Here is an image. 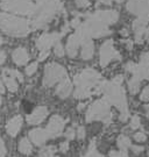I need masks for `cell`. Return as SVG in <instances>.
<instances>
[{"mask_svg": "<svg viewBox=\"0 0 149 157\" xmlns=\"http://www.w3.org/2000/svg\"><path fill=\"white\" fill-rule=\"evenodd\" d=\"M83 42L84 41L77 33L70 35L69 39H68V42H66V54H68V56L71 57V58H75L77 56L78 48L82 47Z\"/></svg>", "mask_w": 149, "mask_h": 157, "instance_id": "cell-13", "label": "cell"}, {"mask_svg": "<svg viewBox=\"0 0 149 157\" xmlns=\"http://www.w3.org/2000/svg\"><path fill=\"white\" fill-rule=\"evenodd\" d=\"M54 52H55V55L57 57L64 56L65 50H64V47H63V44L61 43V41H60V42H57V43L54 45Z\"/></svg>", "mask_w": 149, "mask_h": 157, "instance_id": "cell-27", "label": "cell"}, {"mask_svg": "<svg viewBox=\"0 0 149 157\" xmlns=\"http://www.w3.org/2000/svg\"><path fill=\"white\" fill-rule=\"evenodd\" d=\"M6 61V52L4 50H0V64H4Z\"/></svg>", "mask_w": 149, "mask_h": 157, "instance_id": "cell-41", "label": "cell"}, {"mask_svg": "<svg viewBox=\"0 0 149 157\" xmlns=\"http://www.w3.org/2000/svg\"><path fill=\"white\" fill-rule=\"evenodd\" d=\"M0 8L2 11L12 12L20 15L32 17L35 12V5L32 0H1Z\"/></svg>", "mask_w": 149, "mask_h": 157, "instance_id": "cell-6", "label": "cell"}, {"mask_svg": "<svg viewBox=\"0 0 149 157\" xmlns=\"http://www.w3.org/2000/svg\"><path fill=\"white\" fill-rule=\"evenodd\" d=\"M65 122V119H63L61 115L51 117V119H50L48 124H47V127H45V130H47L50 139H55L57 136L62 135Z\"/></svg>", "mask_w": 149, "mask_h": 157, "instance_id": "cell-12", "label": "cell"}, {"mask_svg": "<svg viewBox=\"0 0 149 157\" xmlns=\"http://www.w3.org/2000/svg\"><path fill=\"white\" fill-rule=\"evenodd\" d=\"M76 135H77V132L72 128V127H70V128L66 129L65 137L68 139V140H72V139H75V137H76Z\"/></svg>", "mask_w": 149, "mask_h": 157, "instance_id": "cell-33", "label": "cell"}, {"mask_svg": "<svg viewBox=\"0 0 149 157\" xmlns=\"http://www.w3.org/2000/svg\"><path fill=\"white\" fill-rule=\"evenodd\" d=\"M139 65L146 67V69L149 67V51H146L143 54H141L140 61H139Z\"/></svg>", "mask_w": 149, "mask_h": 157, "instance_id": "cell-26", "label": "cell"}, {"mask_svg": "<svg viewBox=\"0 0 149 157\" xmlns=\"http://www.w3.org/2000/svg\"><path fill=\"white\" fill-rule=\"evenodd\" d=\"M29 139L33 141L34 144H36V146H43L44 143H45V141L50 139L48 133H47V130L45 129H41V128H35V129H32L30 132H29Z\"/></svg>", "mask_w": 149, "mask_h": 157, "instance_id": "cell-16", "label": "cell"}, {"mask_svg": "<svg viewBox=\"0 0 149 157\" xmlns=\"http://www.w3.org/2000/svg\"><path fill=\"white\" fill-rule=\"evenodd\" d=\"M57 148L55 146H48L43 147L39 152V157H58L56 156Z\"/></svg>", "mask_w": 149, "mask_h": 157, "instance_id": "cell-24", "label": "cell"}, {"mask_svg": "<svg viewBox=\"0 0 149 157\" xmlns=\"http://www.w3.org/2000/svg\"><path fill=\"white\" fill-rule=\"evenodd\" d=\"M136 67H138V64L134 62H128L126 65H125V70L127 71V72H129L131 75H133V73L135 72V70H136Z\"/></svg>", "mask_w": 149, "mask_h": 157, "instance_id": "cell-32", "label": "cell"}, {"mask_svg": "<svg viewBox=\"0 0 149 157\" xmlns=\"http://www.w3.org/2000/svg\"><path fill=\"white\" fill-rule=\"evenodd\" d=\"M86 121L92 122V121H103L104 124H108L112 122V111H111V105L108 101L104 99H99L92 102L86 111Z\"/></svg>", "mask_w": 149, "mask_h": 157, "instance_id": "cell-5", "label": "cell"}, {"mask_svg": "<svg viewBox=\"0 0 149 157\" xmlns=\"http://www.w3.org/2000/svg\"><path fill=\"white\" fill-rule=\"evenodd\" d=\"M47 115H48V108L44 106H39L27 117V122L29 124H40L41 122H43Z\"/></svg>", "mask_w": 149, "mask_h": 157, "instance_id": "cell-15", "label": "cell"}, {"mask_svg": "<svg viewBox=\"0 0 149 157\" xmlns=\"http://www.w3.org/2000/svg\"><path fill=\"white\" fill-rule=\"evenodd\" d=\"M77 137L79 140H83L84 137H85V128L82 127V126L77 128Z\"/></svg>", "mask_w": 149, "mask_h": 157, "instance_id": "cell-37", "label": "cell"}, {"mask_svg": "<svg viewBox=\"0 0 149 157\" xmlns=\"http://www.w3.org/2000/svg\"><path fill=\"white\" fill-rule=\"evenodd\" d=\"M1 104H2V99H1V97H0V106H1Z\"/></svg>", "mask_w": 149, "mask_h": 157, "instance_id": "cell-47", "label": "cell"}, {"mask_svg": "<svg viewBox=\"0 0 149 157\" xmlns=\"http://www.w3.org/2000/svg\"><path fill=\"white\" fill-rule=\"evenodd\" d=\"M68 77V73L64 67L55 62L47 64L44 67L43 85L45 87H51L57 83H61L63 79Z\"/></svg>", "mask_w": 149, "mask_h": 157, "instance_id": "cell-7", "label": "cell"}, {"mask_svg": "<svg viewBox=\"0 0 149 157\" xmlns=\"http://www.w3.org/2000/svg\"><path fill=\"white\" fill-rule=\"evenodd\" d=\"M84 157H104L98 150H97V148H96V140H92L90 142L88 151H86V154H85Z\"/></svg>", "mask_w": 149, "mask_h": 157, "instance_id": "cell-25", "label": "cell"}, {"mask_svg": "<svg viewBox=\"0 0 149 157\" xmlns=\"http://www.w3.org/2000/svg\"><path fill=\"white\" fill-rule=\"evenodd\" d=\"M76 91H75V98L77 99H86L93 94H98L103 92V85L104 82L98 71L94 69H84L79 73H77L73 78Z\"/></svg>", "mask_w": 149, "mask_h": 157, "instance_id": "cell-1", "label": "cell"}, {"mask_svg": "<svg viewBox=\"0 0 149 157\" xmlns=\"http://www.w3.org/2000/svg\"><path fill=\"white\" fill-rule=\"evenodd\" d=\"M60 150L62 152H66L69 150V142L65 141V142H62L61 144H60Z\"/></svg>", "mask_w": 149, "mask_h": 157, "instance_id": "cell-39", "label": "cell"}, {"mask_svg": "<svg viewBox=\"0 0 149 157\" xmlns=\"http://www.w3.org/2000/svg\"><path fill=\"white\" fill-rule=\"evenodd\" d=\"M100 4H104V5H111L112 2H121L124 0H98Z\"/></svg>", "mask_w": 149, "mask_h": 157, "instance_id": "cell-40", "label": "cell"}, {"mask_svg": "<svg viewBox=\"0 0 149 157\" xmlns=\"http://www.w3.org/2000/svg\"><path fill=\"white\" fill-rule=\"evenodd\" d=\"M32 150H33V148H32V144H30L29 140L27 137H22L20 142H19V151L23 154V155H29L32 152Z\"/></svg>", "mask_w": 149, "mask_h": 157, "instance_id": "cell-22", "label": "cell"}, {"mask_svg": "<svg viewBox=\"0 0 149 157\" xmlns=\"http://www.w3.org/2000/svg\"><path fill=\"white\" fill-rule=\"evenodd\" d=\"M6 155V147L4 140L0 137V157H5Z\"/></svg>", "mask_w": 149, "mask_h": 157, "instance_id": "cell-36", "label": "cell"}, {"mask_svg": "<svg viewBox=\"0 0 149 157\" xmlns=\"http://www.w3.org/2000/svg\"><path fill=\"white\" fill-rule=\"evenodd\" d=\"M12 59L17 65H25L29 61V54L26 48L19 47L12 54Z\"/></svg>", "mask_w": 149, "mask_h": 157, "instance_id": "cell-18", "label": "cell"}, {"mask_svg": "<svg viewBox=\"0 0 149 157\" xmlns=\"http://www.w3.org/2000/svg\"><path fill=\"white\" fill-rule=\"evenodd\" d=\"M36 70H37V62H34L26 67V73L28 76H33L34 73L36 72Z\"/></svg>", "mask_w": 149, "mask_h": 157, "instance_id": "cell-31", "label": "cell"}, {"mask_svg": "<svg viewBox=\"0 0 149 157\" xmlns=\"http://www.w3.org/2000/svg\"><path fill=\"white\" fill-rule=\"evenodd\" d=\"M61 33H44L36 40V48L40 52H50V48L55 45L57 42H60L62 39Z\"/></svg>", "mask_w": 149, "mask_h": 157, "instance_id": "cell-9", "label": "cell"}, {"mask_svg": "<svg viewBox=\"0 0 149 157\" xmlns=\"http://www.w3.org/2000/svg\"><path fill=\"white\" fill-rule=\"evenodd\" d=\"M129 127L134 130V129H138L141 127V119H140V117L139 115H133L132 119H131V124H129Z\"/></svg>", "mask_w": 149, "mask_h": 157, "instance_id": "cell-28", "label": "cell"}, {"mask_svg": "<svg viewBox=\"0 0 149 157\" xmlns=\"http://www.w3.org/2000/svg\"><path fill=\"white\" fill-rule=\"evenodd\" d=\"M125 43H126V47H127V49H132V47H133V42H132V41H131V40H127V41H126Z\"/></svg>", "mask_w": 149, "mask_h": 157, "instance_id": "cell-42", "label": "cell"}, {"mask_svg": "<svg viewBox=\"0 0 149 157\" xmlns=\"http://www.w3.org/2000/svg\"><path fill=\"white\" fill-rule=\"evenodd\" d=\"M134 140L136 141V142H140V143H143L147 141V135L144 134L143 132H138V133H135L134 134Z\"/></svg>", "mask_w": 149, "mask_h": 157, "instance_id": "cell-30", "label": "cell"}, {"mask_svg": "<svg viewBox=\"0 0 149 157\" xmlns=\"http://www.w3.org/2000/svg\"><path fill=\"white\" fill-rule=\"evenodd\" d=\"M108 156L110 157H128V154L126 150H112L110 151L108 154Z\"/></svg>", "mask_w": 149, "mask_h": 157, "instance_id": "cell-29", "label": "cell"}, {"mask_svg": "<svg viewBox=\"0 0 149 157\" xmlns=\"http://www.w3.org/2000/svg\"><path fill=\"white\" fill-rule=\"evenodd\" d=\"M2 43H4V39H2V37H1V36H0V45L2 44Z\"/></svg>", "mask_w": 149, "mask_h": 157, "instance_id": "cell-46", "label": "cell"}, {"mask_svg": "<svg viewBox=\"0 0 149 157\" xmlns=\"http://www.w3.org/2000/svg\"><path fill=\"white\" fill-rule=\"evenodd\" d=\"M94 54V44L92 40H86L82 43V51H80V56L84 61H88L93 57Z\"/></svg>", "mask_w": 149, "mask_h": 157, "instance_id": "cell-20", "label": "cell"}, {"mask_svg": "<svg viewBox=\"0 0 149 157\" xmlns=\"http://www.w3.org/2000/svg\"><path fill=\"white\" fill-rule=\"evenodd\" d=\"M35 12L30 20L32 30L45 28L54 17L63 13L64 7L60 0H35Z\"/></svg>", "mask_w": 149, "mask_h": 157, "instance_id": "cell-2", "label": "cell"}, {"mask_svg": "<svg viewBox=\"0 0 149 157\" xmlns=\"http://www.w3.org/2000/svg\"><path fill=\"white\" fill-rule=\"evenodd\" d=\"M141 87V79L132 76V78L128 80V90L132 94H136Z\"/></svg>", "mask_w": 149, "mask_h": 157, "instance_id": "cell-21", "label": "cell"}, {"mask_svg": "<svg viewBox=\"0 0 149 157\" xmlns=\"http://www.w3.org/2000/svg\"><path fill=\"white\" fill-rule=\"evenodd\" d=\"M4 92H5V87H4V84H2V82L0 79V93H4Z\"/></svg>", "mask_w": 149, "mask_h": 157, "instance_id": "cell-43", "label": "cell"}, {"mask_svg": "<svg viewBox=\"0 0 149 157\" xmlns=\"http://www.w3.org/2000/svg\"><path fill=\"white\" fill-rule=\"evenodd\" d=\"M103 93H104V98L108 101V104L116 107L118 111L120 112L119 119L124 122L127 121V119L129 118L128 102L121 83H118L113 79L111 82L105 80L103 85Z\"/></svg>", "mask_w": 149, "mask_h": 157, "instance_id": "cell-3", "label": "cell"}, {"mask_svg": "<svg viewBox=\"0 0 149 157\" xmlns=\"http://www.w3.org/2000/svg\"><path fill=\"white\" fill-rule=\"evenodd\" d=\"M72 91V84L70 82V79L66 77L65 79H63L61 83H58L57 87H56V95L60 97L61 99H65L68 98Z\"/></svg>", "mask_w": 149, "mask_h": 157, "instance_id": "cell-19", "label": "cell"}, {"mask_svg": "<svg viewBox=\"0 0 149 157\" xmlns=\"http://www.w3.org/2000/svg\"><path fill=\"white\" fill-rule=\"evenodd\" d=\"M131 149H132L134 155H139V154H141V152L143 151V147H140V146H132Z\"/></svg>", "mask_w": 149, "mask_h": 157, "instance_id": "cell-38", "label": "cell"}, {"mask_svg": "<svg viewBox=\"0 0 149 157\" xmlns=\"http://www.w3.org/2000/svg\"><path fill=\"white\" fill-rule=\"evenodd\" d=\"M76 5L79 8H86L90 6V0H76Z\"/></svg>", "mask_w": 149, "mask_h": 157, "instance_id": "cell-35", "label": "cell"}, {"mask_svg": "<svg viewBox=\"0 0 149 157\" xmlns=\"http://www.w3.org/2000/svg\"><path fill=\"white\" fill-rule=\"evenodd\" d=\"M94 15L107 26L114 25L119 20V13L114 10H98L94 12Z\"/></svg>", "mask_w": 149, "mask_h": 157, "instance_id": "cell-14", "label": "cell"}, {"mask_svg": "<svg viewBox=\"0 0 149 157\" xmlns=\"http://www.w3.org/2000/svg\"><path fill=\"white\" fill-rule=\"evenodd\" d=\"M116 144L121 150L127 151V149H129L132 147V141H131V139L128 137L127 135H120L118 137V140H116Z\"/></svg>", "mask_w": 149, "mask_h": 157, "instance_id": "cell-23", "label": "cell"}, {"mask_svg": "<svg viewBox=\"0 0 149 157\" xmlns=\"http://www.w3.org/2000/svg\"><path fill=\"white\" fill-rule=\"evenodd\" d=\"M140 99L143 101L149 100V85L148 86H146V87L143 89L142 93H141V95H140Z\"/></svg>", "mask_w": 149, "mask_h": 157, "instance_id": "cell-34", "label": "cell"}, {"mask_svg": "<svg viewBox=\"0 0 149 157\" xmlns=\"http://www.w3.org/2000/svg\"><path fill=\"white\" fill-rule=\"evenodd\" d=\"M0 29L5 34L14 37L27 36L30 28V21L7 13H0Z\"/></svg>", "mask_w": 149, "mask_h": 157, "instance_id": "cell-4", "label": "cell"}, {"mask_svg": "<svg viewBox=\"0 0 149 157\" xmlns=\"http://www.w3.org/2000/svg\"><path fill=\"white\" fill-rule=\"evenodd\" d=\"M2 79L11 92H17L19 83H23V76L14 69H4L2 70Z\"/></svg>", "mask_w": 149, "mask_h": 157, "instance_id": "cell-11", "label": "cell"}, {"mask_svg": "<svg viewBox=\"0 0 149 157\" xmlns=\"http://www.w3.org/2000/svg\"><path fill=\"white\" fill-rule=\"evenodd\" d=\"M144 109H146V114H147V117H148V119H149V104L144 106Z\"/></svg>", "mask_w": 149, "mask_h": 157, "instance_id": "cell-44", "label": "cell"}, {"mask_svg": "<svg viewBox=\"0 0 149 157\" xmlns=\"http://www.w3.org/2000/svg\"><path fill=\"white\" fill-rule=\"evenodd\" d=\"M121 59V55L120 52L116 50L114 47V42L113 40H107L105 41L99 50V63L101 67H106L111 62L114 61H120Z\"/></svg>", "mask_w": 149, "mask_h": 157, "instance_id": "cell-8", "label": "cell"}, {"mask_svg": "<svg viewBox=\"0 0 149 157\" xmlns=\"http://www.w3.org/2000/svg\"><path fill=\"white\" fill-rule=\"evenodd\" d=\"M22 127V118L21 115H15L11 120H8V122L6 124V132L7 134L11 136H17V134L20 132Z\"/></svg>", "mask_w": 149, "mask_h": 157, "instance_id": "cell-17", "label": "cell"}, {"mask_svg": "<svg viewBox=\"0 0 149 157\" xmlns=\"http://www.w3.org/2000/svg\"><path fill=\"white\" fill-rule=\"evenodd\" d=\"M146 79H148L149 80V69L147 70V75H146Z\"/></svg>", "mask_w": 149, "mask_h": 157, "instance_id": "cell-45", "label": "cell"}, {"mask_svg": "<svg viewBox=\"0 0 149 157\" xmlns=\"http://www.w3.org/2000/svg\"><path fill=\"white\" fill-rule=\"evenodd\" d=\"M126 8L136 17L149 20V0H128Z\"/></svg>", "mask_w": 149, "mask_h": 157, "instance_id": "cell-10", "label": "cell"}]
</instances>
